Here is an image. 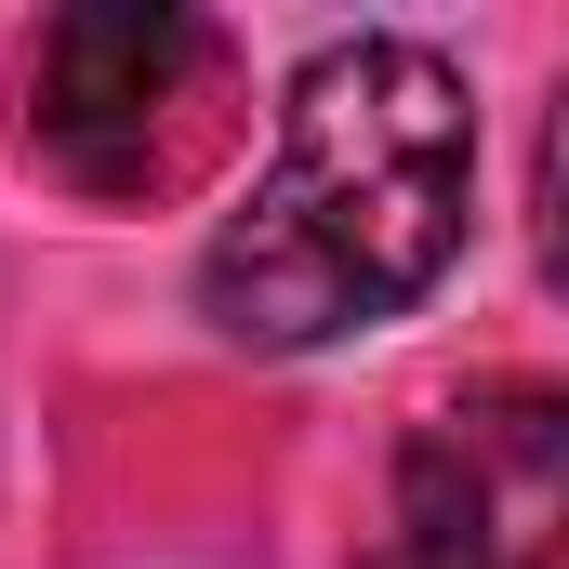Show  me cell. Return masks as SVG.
Returning <instances> with one entry per match:
<instances>
[{
  "label": "cell",
  "instance_id": "1",
  "mask_svg": "<svg viewBox=\"0 0 569 569\" xmlns=\"http://www.w3.org/2000/svg\"><path fill=\"white\" fill-rule=\"evenodd\" d=\"M477 212V93L425 40H331L279 107L266 186L212 226L199 318L252 358L345 345L425 305Z\"/></svg>",
  "mask_w": 569,
  "mask_h": 569
},
{
  "label": "cell",
  "instance_id": "2",
  "mask_svg": "<svg viewBox=\"0 0 569 569\" xmlns=\"http://www.w3.org/2000/svg\"><path fill=\"white\" fill-rule=\"evenodd\" d=\"M239 93V53L186 0H80L40 27L27 67V133L80 199H159L199 172V146Z\"/></svg>",
  "mask_w": 569,
  "mask_h": 569
},
{
  "label": "cell",
  "instance_id": "3",
  "mask_svg": "<svg viewBox=\"0 0 569 569\" xmlns=\"http://www.w3.org/2000/svg\"><path fill=\"white\" fill-rule=\"evenodd\" d=\"M557 517H569L557 385H477L411 425L358 569H557Z\"/></svg>",
  "mask_w": 569,
  "mask_h": 569
}]
</instances>
